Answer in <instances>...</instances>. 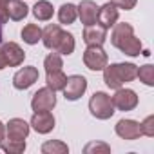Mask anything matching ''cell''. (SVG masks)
I'll use <instances>...</instances> for the list:
<instances>
[{"label":"cell","mask_w":154,"mask_h":154,"mask_svg":"<svg viewBox=\"0 0 154 154\" xmlns=\"http://www.w3.org/2000/svg\"><path fill=\"white\" fill-rule=\"evenodd\" d=\"M138 65L134 63H111L103 67V82L111 89H120L123 84L136 78Z\"/></svg>","instance_id":"cell-1"},{"label":"cell","mask_w":154,"mask_h":154,"mask_svg":"<svg viewBox=\"0 0 154 154\" xmlns=\"http://www.w3.org/2000/svg\"><path fill=\"white\" fill-rule=\"evenodd\" d=\"M89 111L98 120H109L116 112L112 98L107 93H103V91H98V93H94L91 96V100H89Z\"/></svg>","instance_id":"cell-2"},{"label":"cell","mask_w":154,"mask_h":154,"mask_svg":"<svg viewBox=\"0 0 154 154\" xmlns=\"http://www.w3.org/2000/svg\"><path fill=\"white\" fill-rule=\"evenodd\" d=\"M107 62L109 58L107 53L102 49V45H87V49L84 51V63L91 71H103Z\"/></svg>","instance_id":"cell-3"},{"label":"cell","mask_w":154,"mask_h":154,"mask_svg":"<svg viewBox=\"0 0 154 154\" xmlns=\"http://www.w3.org/2000/svg\"><path fill=\"white\" fill-rule=\"evenodd\" d=\"M56 105V94L53 89H49L47 85L38 89L33 98H31V109L35 112H40V111H53Z\"/></svg>","instance_id":"cell-4"},{"label":"cell","mask_w":154,"mask_h":154,"mask_svg":"<svg viewBox=\"0 0 154 154\" xmlns=\"http://www.w3.org/2000/svg\"><path fill=\"white\" fill-rule=\"evenodd\" d=\"M63 96L65 100L69 102H74L84 96V93L87 91V80L80 74H72V76H67V82L63 85Z\"/></svg>","instance_id":"cell-5"},{"label":"cell","mask_w":154,"mask_h":154,"mask_svg":"<svg viewBox=\"0 0 154 154\" xmlns=\"http://www.w3.org/2000/svg\"><path fill=\"white\" fill-rule=\"evenodd\" d=\"M112 98V103H114V109H120V111H132L136 109L138 105V94L132 91V89H116L114 96Z\"/></svg>","instance_id":"cell-6"},{"label":"cell","mask_w":154,"mask_h":154,"mask_svg":"<svg viewBox=\"0 0 154 154\" xmlns=\"http://www.w3.org/2000/svg\"><path fill=\"white\" fill-rule=\"evenodd\" d=\"M36 80H38V69L33 65H27V67H22L20 71L15 72L13 85H15V89L24 91V89H29Z\"/></svg>","instance_id":"cell-7"},{"label":"cell","mask_w":154,"mask_h":154,"mask_svg":"<svg viewBox=\"0 0 154 154\" xmlns=\"http://www.w3.org/2000/svg\"><path fill=\"white\" fill-rule=\"evenodd\" d=\"M118 17H120V11H118L116 4L111 0V2L103 4L102 8H98V18H96V22H98L102 27L111 29V27L118 22Z\"/></svg>","instance_id":"cell-8"},{"label":"cell","mask_w":154,"mask_h":154,"mask_svg":"<svg viewBox=\"0 0 154 154\" xmlns=\"http://www.w3.org/2000/svg\"><path fill=\"white\" fill-rule=\"evenodd\" d=\"M29 125H31L38 134H47V132H51V131L54 129V116L51 114V111L35 112Z\"/></svg>","instance_id":"cell-9"},{"label":"cell","mask_w":154,"mask_h":154,"mask_svg":"<svg viewBox=\"0 0 154 154\" xmlns=\"http://www.w3.org/2000/svg\"><path fill=\"white\" fill-rule=\"evenodd\" d=\"M116 134L122 138V140H138L141 136V129H140V122L136 120H120L114 127Z\"/></svg>","instance_id":"cell-10"},{"label":"cell","mask_w":154,"mask_h":154,"mask_svg":"<svg viewBox=\"0 0 154 154\" xmlns=\"http://www.w3.org/2000/svg\"><path fill=\"white\" fill-rule=\"evenodd\" d=\"M0 49H2V53H4V56H6V63H8L9 67H17V65H20V63H24L26 53H24V49H22L17 42H6Z\"/></svg>","instance_id":"cell-11"},{"label":"cell","mask_w":154,"mask_h":154,"mask_svg":"<svg viewBox=\"0 0 154 154\" xmlns=\"http://www.w3.org/2000/svg\"><path fill=\"white\" fill-rule=\"evenodd\" d=\"M29 129H31V125H29L26 120H22V118H13V120H9L8 125H6V136H8L9 140H26L27 134H29Z\"/></svg>","instance_id":"cell-12"},{"label":"cell","mask_w":154,"mask_h":154,"mask_svg":"<svg viewBox=\"0 0 154 154\" xmlns=\"http://www.w3.org/2000/svg\"><path fill=\"white\" fill-rule=\"evenodd\" d=\"M76 11H78V17H80V20H82L84 26L96 24V18H98V6L93 2V0H82V2L76 6Z\"/></svg>","instance_id":"cell-13"},{"label":"cell","mask_w":154,"mask_h":154,"mask_svg":"<svg viewBox=\"0 0 154 154\" xmlns=\"http://www.w3.org/2000/svg\"><path fill=\"white\" fill-rule=\"evenodd\" d=\"M107 38V29L102 27L98 22L96 24H91V26H85L84 29V42L87 45H102Z\"/></svg>","instance_id":"cell-14"},{"label":"cell","mask_w":154,"mask_h":154,"mask_svg":"<svg viewBox=\"0 0 154 154\" xmlns=\"http://www.w3.org/2000/svg\"><path fill=\"white\" fill-rule=\"evenodd\" d=\"M114 29H112V35H111V42H112V45L114 47H122V44L123 42H127L132 35H134V29H132V26L131 24H127V22H120V24H114L112 26Z\"/></svg>","instance_id":"cell-15"},{"label":"cell","mask_w":154,"mask_h":154,"mask_svg":"<svg viewBox=\"0 0 154 154\" xmlns=\"http://www.w3.org/2000/svg\"><path fill=\"white\" fill-rule=\"evenodd\" d=\"M29 13V8L26 6V2L22 0H9L8 2V17L15 22H20L27 17Z\"/></svg>","instance_id":"cell-16"},{"label":"cell","mask_w":154,"mask_h":154,"mask_svg":"<svg viewBox=\"0 0 154 154\" xmlns=\"http://www.w3.org/2000/svg\"><path fill=\"white\" fill-rule=\"evenodd\" d=\"M74 36L71 35V33H67V31H62V35H60V38H58V42H56V45H54V53H58V54H65V56H69V54H72V51H74Z\"/></svg>","instance_id":"cell-17"},{"label":"cell","mask_w":154,"mask_h":154,"mask_svg":"<svg viewBox=\"0 0 154 154\" xmlns=\"http://www.w3.org/2000/svg\"><path fill=\"white\" fill-rule=\"evenodd\" d=\"M60 35H62V27L58 24H49L42 31V42H44V45L53 51L54 45H56V42H58V38H60Z\"/></svg>","instance_id":"cell-18"},{"label":"cell","mask_w":154,"mask_h":154,"mask_svg":"<svg viewBox=\"0 0 154 154\" xmlns=\"http://www.w3.org/2000/svg\"><path fill=\"white\" fill-rule=\"evenodd\" d=\"M33 15L36 20L40 22H45V20H51L53 15H54V8L51 2H47V0H38V2L33 6Z\"/></svg>","instance_id":"cell-19"},{"label":"cell","mask_w":154,"mask_h":154,"mask_svg":"<svg viewBox=\"0 0 154 154\" xmlns=\"http://www.w3.org/2000/svg\"><path fill=\"white\" fill-rule=\"evenodd\" d=\"M76 18H78V11H76V6L74 4H62L60 9H58V20L60 24H72Z\"/></svg>","instance_id":"cell-20"},{"label":"cell","mask_w":154,"mask_h":154,"mask_svg":"<svg viewBox=\"0 0 154 154\" xmlns=\"http://www.w3.org/2000/svg\"><path fill=\"white\" fill-rule=\"evenodd\" d=\"M65 82H67V76L63 74V71L47 72V76H45V84H47V87L53 89L54 93H56V91H62L63 85H65Z\"/></svg>","instance_id":"cell-21"},{"label":"cell","mask_w":154,"mask_h":154,"mask_svg":"<svg viewBox=\"0 0 154 154\" xmlns=\"http://www.w3.org/2000/svg\"><path fill=\"white\" fill-rule=\"evenodd\" d=\"M22 38L26 44L35 45V44H38V40H42V29L36 24H27L22 29Z\"/></svg>","instance_id":"cell-22"},{"label":"cell","mask_w":154,"mask_h":154,"mask_svg":"<svg viewBox=\"0 0 154 154\" xmlns=\"http://www.w3.org/2000/svg\"><path fill=\"white\" fill-rule=\"evenodd\" d=\"M0 149H2L4 152L8 154H20L26 150V140H2L0 141Z\"/></svg>","instance_id":"cell-23"},{"label":"cell","mask_w":154,"mask_h":154,"mask_svg":"<svg viewBox=\"0 0 154 154\" xmlns=\"http://www.w3.org/2000/svg\"><path fill=\"white\" fill-rule=\"evenodd\" d=\"M120 51L122 53H125L127 56H140L141 54V40L140 38H136L134 35L127 40V42H123L122 44V47H120Z\"/></svg>","instance_id":"cell-24"},{"label":"cell","mask_w":154,"mask_h":154,"mask_svg":"<svg viewBox=\"0 0 154 154\" xmlns=\"http://www.w3.org/2000/svg\"><path fill=\"white\" fill-rule=\"evenodd\" d=\"M42 152L44 154H67L69 147H67V143H63L60 140H49L42 145Z\"/></svg>","instance_id":"cell-25"},{"label":"cell","mask_w":154,"mask_h":154,"mask_svg":"<svg viewBox=\"0 0 154 154\" xmlns=\"http://www.w3.org/2000/svg\"><path fill=\"white\" fill-rule=\"evenodd\" d=\"M136 78H140V82H143L145 85L152 87V85H154V65L147 63V65L138 67V71H136Z\"/></svg>","instance_id":"cell-26"},{"label":"cell","mask_w":154,"mask_h":154,"mask_svg":"<svg viewBox=\"0 0 154 154\" xmlns=\"http://www.w3.org/2000/svg\"><path fill=\"white\" fill-rule=\"evenodd\" d=\"M44 67H45V72L62 71V67H63L62 54H58V53H51V54H47L45 60H44Z\"/></svg>","instance_id":"cell-27"},{"label":"cell","mask_w":154,"mask_h":154,"mask_svg":"<svg viewBox=\"0 0 154 154\" xmlns=\"http://www.w3.org/2000/svg\"><path fill=\"white\" fill-rule=\"evenodd\" d=\"M84 152H87V154H91V152H103V154H107V152H111V147L107 143H102V141H91V143L85 145Z\"/></svg>","instance_id":"cell-28"},{"label":"cell","mask_w":154,"mask_h":154,"mask_svg":"<svg viewBox=\"0 0 154 154\" xmlns=\"http://www.w3.org/2000/svg\"><path fill=\"white\" fill-rule=\"evenodd\" d=\"M140 129H141V134L152 138V136H154V116H152V114L147 116V118L140 123Z\"/></svg>","instance_id":"cell-29"},{"label":"cell","mask_w":154,"mask_h":154,"mask_svg":"<svg viewBox=\"0 0 154 154\" xmlns=\"http://www.w3.org/2000/svg\"><path fill=\"white\" fill-rule=\"evenodd\" d=\"M112 2L116 4V8H118V9H125V11H131V9H134V8H136L138 0H112Z\"/></svg>","instance_id":"cell-30"},{"label":"cell","mask_w":154,"mask_h":154,"mask_svg":"<svg viewBox=\"0 0 154 154\" xmlns=\"http://www.w3.org/2000/svg\"><path fill=\"white\" fill-rule=\"evenodd\" d=\"M8 2L9 0H0V22L2 24H6L9 20V17H8Z\"/></svg>","instance_id":"cell-31"},{"label":"cell","mask_w":154,"mask_h":154,"mask_svg":"<svg viewBox=\"0 0 154 154\" xmlns=\"http://www.w3.org/2000/svg\"><path fill=\"white\" fill-rule=\"evenodd\" d=\"M4 67H8V63H6V56H4L2 49H0V71H2Z\"/></svg>","instance_id":"cell-32"},{"label":"cell","mask_w":154,"mask_h":154,"mask_svg":"<svg viewBox=\"0 0 154 154\" xmlns=\"http://www.w3.org/2000/svg\"><path fill=\"white\" fill-rule=\"evenodd\" d=\"M4 138H6V125L0 122V141H2Z\"/></svg>","instance_id":"cell-33"},{"label":"cell","mask_w":154,"mask_h":154,"mask_svg":"<svg viewBox=\"0 0 154 154\" xmlns=\"http://www.w3.org/2000/svg\"><path fill=\"white\" fill-rule=\"evenodd\" d=\"M0 42H2V22H0Z\"/></svg>","instance_id":"cell-34"}]
</instances>
